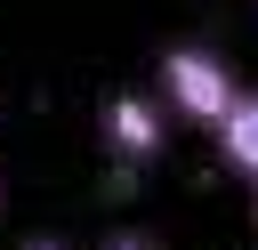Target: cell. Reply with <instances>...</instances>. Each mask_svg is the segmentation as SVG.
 <instances>
[{
	"mask_svg": "<svg viewBox=\"0 0 258 250\" xmlns=\"http://www.w3.org/2000/svg\"><path fill=\"white\" fill-rule=\"evenodd\" d=\"M161 137H169V113H161L153 97H113V105H105V145H113L121 161H153Z\"/></svg>",
	"mask_w": 258,
	"mask_h": 250,
	"instance_id": "obj_2",
	"label": "cell"
},
{
	"mask_svg": "<svg viewBox=\"0 0 258 250\" xmlns=\"http://www.w3.org/2000/svg\"><path fill=\"white\" fill-rule=\"evenodd\" d=\"M105 250H153V242H145V234H113Z\"/></svg>",
	"mask_w": 258,
	"mask_h": 250,
	"instance_id": "obj_4",
	"label": "cell"
},
{
	"mask_svg": "<svg viewBox=\"0 0 258 250\" xmlns=\"http://www.w3.org/2000/svg\"><path fill=\"white\" fill-rule=\"evenodd\" d=\"M24 250H64V242H56V234H32V242H24Z\"/></svg>",
	"mask_w": 258,
	"mask_h": 250,
	"instance_id": "obj_5",
	"label": "cell"
},
{
	"mask_svg": "<svg viewBox=\"0 0 258 250\" xmlns=\"http://www.w3.org/2000/svg\"><path fill=\"white\" fill-rule=\"evenodd\" d=\"M242 97V81H234V65L218 56V48H194V40H177V48H161V113L169 121H194V129H210L226 105Z\"/></svg>",
	"mask_w": 258,
	"mask_h": 250,
	"instance_id": "obj_1",
	"label": "cell"
},
{
	"mask_svg": "<svg viewBox=\"0 0 258 250\" xmlns=\"http://www.w3.org/2000/svg\"><path fill=\"white\" fill-rule=\"evenodd\" d=\"M0 202H8V185H0Z\"/></svg>",
	"mask_w": 258,
	"mask_h": 250,
	"instance_id": "obj_6",
	"label": "cell"
},
{
	"mask_svg": "<svg viewBox=\"0 0 258 250\" xmlns=\"http://www.w3.org/2000/svg\"><path fill=\"white\" fill-rule=\"evenodd\" d=\"M210 137H218V161H226L234 177H250V169H258V97L242 89V97L210 121Z\"/></svg>",
	"mask_w": 258,
	"mask_h": 250,
	"instance_id": "obj_3",
	"label": "cell"
}]
</instances>
